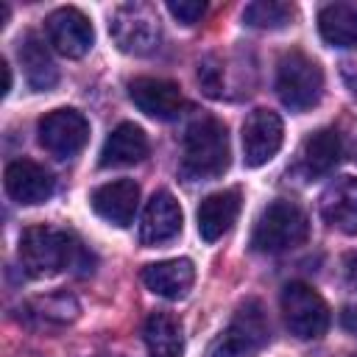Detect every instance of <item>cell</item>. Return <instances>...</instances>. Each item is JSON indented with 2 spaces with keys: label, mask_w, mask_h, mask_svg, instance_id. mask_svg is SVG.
<instances>
[{
  "label": "cell",
  "mask_w": 357,
  "mask_h": 357,
  "mask_svg": "<svg viewBox=\"0 0 357 357\" xmlns=\"http://www.w3.org/2000/svg\"><path fill=\"white\" fill-rule=\"evenodd\" d=\"M20 262L22 271L33 279L56 276L67 268L86 265V251L81 243L56 226H31L20 237Z\"/></svg>",
  "instance_id": "obj_1"
},
{
  "label": "cell",
  "mask_w": 357,
  "mask_h": 357,
  "mask_svg": "<svg viewBox=\"0 0 357 357\" xmlns=\"http://www.w3.org/2000/svg\"><path fill=\"white\" fill-rule=\"evenodd\" d=\"M229 167V134L215 117H198L187 126L181 142V176L187 181H212Z\"/></svg>",
  "instance_id": "obj_2"
},
{
  "label": "cell",
  "mask_w": 357,
  "mask_h": 357,
  "mask_svg": "<svg viewBox=\"0 0 357 357\" xmlns=\"http://www.w3.org/2000/svg\"><path fill=\"white\" fill-rule=\"evenodd\" d=\"M307 234H310V223L304 209L287 198H279L259 212L251 231V248L259 254H282L301 245Z\"/></svg>",
  "instance_id": "obj_3"
},
{
  "label": "cell",
  "mask_w": 357,
  "mask_h": 357,
  "mask_svg": "<svg viewBox=\"0 0 357 357\" xmlns=\"http://www.w3.org/2000/svg\"><path fill=\"white\" fill-rule=\"evenodd\" d=\"M271 337L265 310L257 298H245L231 315L229 326L215 337L209 357H257Z\"/></svg>",
  "instance_id": "obj_4"
},
{
  "label": "cell",
  "mask_w": 357,
  "mask_h": 357,
  "mask_svg": "<svg viewBox=\"0 0 357 357\" xmlns=\"http://www.w3.org/2000/svg\"><path fill=\"white\" fill-rule=\"evenodd\" d=\"M276 95L290 112H307L318 106L324 95V70L301 50H290L276 67Z\"/></svg>",
  "instance_id": "obj_5"
},
{
  "label": "cell",
  "mask_w": 357,
  "mask_h": 357,
  "mask_svg": "<svg viewBox=\"0 0 357 357\" xmlns=\"http://www.w3.org/2000/svg\"><path fill=\"white\" fill-rule=\"evenodd\" d=\"M114 45L128 56H148L159 47L162 25L148 3H123L114 8L109 22Z\"/></svg>",
  "instance_id": "obj_6"
},
{
  "label": "cell",
  "mask_w": 357,
  "mask_h": 357,
  "mask_svg": "<svg viewBox=\"0 0 357 357\" xmlns=\"http://www.w3.org/2000/svg\"><path fill=\"white\" fill-rule=\"evenodd\" d=\"M282 315L298 340H315L329 329V307L326 301L304 282H290L282 290Z\"/></svg>",
  "instance_id": "obj_7"
},
{
  "label": "cell",
  "mask_w": 357,
  "mask_h": 357,
  "mask_svg": "<svg viewBox=\"0 0 357 357\" xmlns=\"http://www.w3.org/2000/svg\"><path fill=\"white\" fill-rule=\"evenodd\" d=\"M89 139V123L75 109H53L39 120V142L56 159H73Z\"/></svg>",
  "instance_id": "obj_8"
},
{
  "label": "cell",
  "mask_w": 357,
  "mask_h": 357,
  "mask_svg": "<svg viewBox=\"0 0 357 357\" xmlns=\"http://www.w3.org/2000/svg\"><path fill=\"white\" fill-rule=\"evenodd\" d=\"M45 33H47V45L67 56V59H81L89 53L92 42H95V31H92V22L84 11L73 8V6H64V8H56L47 20H45Z\"/></svg>",
  "instance_id": "obj_9"
},
{
  "label": "cell",
  "mask_w": 357,
  "mask_h": 357,
  "mask_svg": "<svg viewBox=\"0 0 357 357\" xmlns=\"http://www.w3.org/2000/svg\"><path fill=\"white\" fill-rule=\"evenodd\" d=\"M284 139L282 117L271 109H254L243 123V159L248 167L271 162Z\"/></svg>",
  "instance_id": "obj_10"
},
{
  "label": "cell",
  "mask_w": 357,
  "mask_h": 357,
  "mask_svg": "<svg viewBox=\"0 0 357 357\" xmlns=\"http://www.w3.org/2000/svg\"><path fill=\"white\" fill-rule=\"evenodd\" d=\"M128 98L134 106L153 117V120H176L184 109V95L173 81L153 78V75H139L128 84Z\"/></svg>",
  "instance_id": "obj_11"
},
{
  "label": "cell",
  "mask_w": 357,
  "mask_h": 357,
  "mask_svg": "<svg viewBox=\"0 0 357 357\" xmlns=\"http://www.w3.org/2000/svg\"><path fill=\"white\" fill-rule=\"evenodd\" d=\"M181 223H184V218H181L178 201L167 190H159L145 204L142 223H139V243L142 245H165L181 234Z\"/></svg>",
  "instance_id": "obj_12"
},
{
  "label": "cell",
  "mask_w": 357,
  "mask_h": 357,
  "mask_svg": "<svg viewBox=\"0 0 357 357\" xmlns=\"http://www.w3.org/2000/svg\"><path fill=\"white\" fill-rule=\"evenodd\" d=\"M6 192L22 206L45 204L53 195V176L31 159H14L6 167Z\"/></svg>",
  "instance_id": "obj_13"
},
{
  "label": "cell",
  "mask_w": 357,
  "mask_h": 357,
  "mask_svg": "<svg viewBox=\"0 0 357 357\" xmlns=\"http://www.w3.org/2000/svg\"><path fill=\"white\" fill-rule=\"evenodd\" d=\"M89 204L112 226H131L139 206V184L134 178H117V181L100 184L89 195Z\"/></svg>",
  "instance_id": "obj_14"
},
{
  "label": "cell",
  "mask_w": 357,
  "mask_h": 357,
  "mask_svg": "<svg viewBox=\"0 0 357 357\" xmlns=\"http://www.w3.org/2000/svg\"><path fill=\"white\" fill-rule=\"evenodd\" d=\"M321 218L343 231L357 234V178L354 176H337L326 184L321 192Z\"/></svg>",
  "instance_id": "obj_15"
},
{
  "label": "cell",
  "mask_w": 357,
  "mask_h": 357,
  "mask_svg": "<svg viewBox=\"0 0 357 357\" xmlns=\"http://www.w3.org/2000/svg\"><path fill=\"white\" fill-rule=\"evenodd\" d=\"M240 215V190H220L201 201L198 206V234L204 243L220 240Z\"/></svg>",
  "instance_id": "obj_16"
},
{
  "label": "cell",
  "mask_w": 357,
  "mask_h": 357,
  "mask_svg": "<svg viewBox=\"0 0 357 357\" xmlns=\"http://www.w3.org/2000/svg\"><path fill=\"white\" fill-rule=\"evenodd\" d=\"M142 282L151 293H156L162 298H181V296H187V290L195 282V268L187 257L151 262L142 268Z\"/></svg>",
  "instance_id": "obj_17"
},
{
  "label": "cell",
  "mask_w": 357,
  "mask_h": 357,
  "mask_svg": "<svg viewBox=\"0 0 357 357\" xmlns=\"http://www.w3.org/2000/svg\"><path fill=\"white\" fill-rule=\"evenodd\" d=\"M17 56H20V64L25 70V81L31 89L36 92H45V89H53L56 81H59V67L45 45V39L33 31H28L22 39H20V47H17Z\"/></svg>",
  "instance_id": "obj_18"
},
{
  "label": "cell",
  "mask_w": 357,
  "mask_h": 357,
  "mask_svg": "<svg viewBox=\"0 0 357 357\" xmlns=\"http://www.w3.org/2000/svg\"><path fill=\"white\" fill-rule=\"evenodd\" d=\"M343 156V145L335 128H318L312 131L298 153V167L304 173V178H321L326 173L335 170V165Z\"/></svg>",
  "instance_id": "obj_19"
},
{
  "label": "cell",
  "mask_w": 357,
  "mask_h": 357,
  "mask_svg": "<svg viewBox=\"0 0 357 357\" xmlns=\"http://www.w3.org/2000/svg\"><path fill=\"white\" fill-rule=\"evenodd\" d=\"M151 142L145 137V131L134 123H120L103 142L100 148V167H126V165H137L148 156Z\"/></svg>",
  "instance_id": "obj_20"
},
{
  "label": "cell",
  "mask_w": 357,
  "mask_h": 357,
  "mask_svg": "<svg viewBox=\"0 0 357 357\" xmlns=\"http://www.w3.org/2000/svg\"><path fill=\"white\" fill-rule=\"evenodd\" d=\"M318 31L332 47H357V3H329L318 14Z\"/></svg>",
  "instance_id": "obj_21"
},
{
  "label": "cell",
  "mask_w": 357,
  "mask_h": 357,
  "mask_svg": "<svg viewBox=\"0 0 357 357\" xmlns=\"http://www.w3.org/2000/svg\"><path fill=\"white\" fill-rule=\"evenodd\" d=\"M145 346L151 357H181L184 351V332L181 321L170 312H151L145 321Z\"/></svg>",
  "instance_id": "obj_22"
},
{
  "label": "cell",
  "mask_w": 357,
  "mask_h": 357,
  "mask_svg": "<svg viewBox=\"0 0 357 357\" xmlns=\"http://www.w3.org/2000/svg\"><path fill=\"white\" fill-rule=\"evenodd\" d=\"M20 312L28 324L64 326L78 318V301L70 293H47V296H36L28 304H22Z\"/></svg>",
  "instance_id": "obj_23"
},
{
  "label": "cell",
  "mask_w": 357,
  "mask_h": 357,
  "mask_svg": "<svg viewBox=\"0 0 357 357\" xmlns=\"http://www.w3.org/2000/svg\"><path fill=\"white\" fill-rule=\"evenodd\" d=\"M296 17V8L290 3H282V0H257V3H248L245 11H243V22L251 25V28H284L290 25Z\"/></svg>",
  "instance_id": "obj_24"
},
{
  "label": "cell",
  "mask_w": 357,
  "mask_h": 357,
  "mask_svg": "<svg viewBox=\"0 0 357 357\" xmlns=\"http://www.w3.org/2000/svg\"><path fill=\"white\" fill-rule=\"evenodd\" d=\"M198 81H201V86H204V92L209 98H220L223 95V73L215 64V59H204L198 64Z\"/></svg>",
  "instance_id": "obj_25"
},
{
  "label": "cell",
  "mask_w": 357,
  "mask_h": 357,
  "mask_svg": "<svg viewBox=\"0 0 357 357\" xmlns=\"http://www.w3.org/2000/svg\"><path fill=\"white\" fill-rule=\"evenodd\" d=\"M167 11L181 22V25H195L204 11H206V3L201 0H167Z\"/></svg>",
  "instance_id": "obj_26"
},
{
  "label": "cell",
  "mask_w": 357,
  "mask_h": 357,
  "mask_svg": "<svg viewBox=\"0 0 357 357\" xmlns=\"http://www.w3.org/2000/svg\"><path fill=\"white\" fill-rule=\"evenodd\" d=\"M343 279H346V284L357 293V251H349V254L343 257Z\"/></svg>",
  "instance_id": "obj_27"
},
{
  "label": "cell",
  "mask_w": 357,
  "mask_h": 357,
  "mask_svg": "<svg viewBox=\"0 0 357 357\" xmlns=\"http://www.w3.org/2000/svg\"><path fill=\"white\" fill-rule=\"evenodd\" d=\"M340 326L351 335H357V307H343L340 312Z\"/></svg>",
  "instance_id": "obj_28"
},
{
  "label": "cell",
  "mask_w": 357,
  "mask_h": 357,
  "mask_svg": "<svg viewBox=\"0 0 357 357\" xmlns=\"http://www.w3.org/2000/svg\"><path fill=\"white\" fill-rule=\"evenodd\" d=\"M0 70H3V95H8V89H11V67H8L6 59L0 61Z\"/></svg>",
  "instance_id": "obj_29"
},
{
  "label": "cell",
  "mask_w": 357,
  "mask_h": 357,
  "mask_svg": "<svg viewBox=\"0 0 357 357\" xmlns=\"http://www.w3.org/2000/svg\"><path fill=\"white\" fill-rule=\"evenodd\" d=\"M354 357H357V354H354Z\"/></svg>",
  "instance_id": "obj_30"
}]
</instances>
